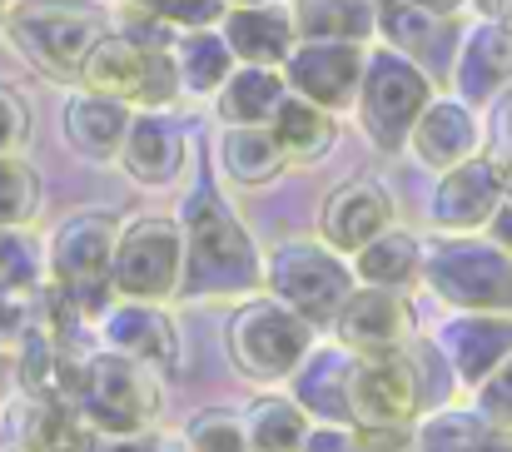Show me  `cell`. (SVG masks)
<instances>
[{"instance_id":"6da1fadb","label":"cell","mask_w":512,"mask_h":452,"mask_svg":"<svg viewBox=\"0 0 512 452\" xmlns=\"http://www.w3.org/2000/svg\"><path fill=\"white\" fill-rule=\"evenodd\" d=\"M184 299H244L264 289V249L229 209L214 179H199L184 204Z\"/></svg>"},{"instance_id":"7a4b0ae2","label":"cell","mask_w":512,"mask_h":452,"mask_svg":"<svg viewBox=\"0 0 512 452\" xmlns=\"http://www.w3.org/2000/svg\"><path fill=\"white\" fill-rule=\"evenodd\" d=\"M0 30L45 80H80V65L110 30V15L90 0H20L5 10Z\"/></svg>"},{"instance_id":"3957f363","label":"cell","mask_w":512,"mask_h":452,"mask_svg":"<svg viewBox=\"0 0 512 452\" xmlns=\"http://www.w3.org/2000/svg\"><path fill=\"white\" fill-rule=\"evenodd\" d=\"M423 284L453 313H512V254L488 234H438L423 254Z\"/></svg>"},{"instance_id":"277c9868","label":"cell","mask_w":512,"mask_h":452,"mask_svg":"<svg viewBox=\"0 0 512 452\" xmlns=\"http://www.w3.org/2000/svg\"><path fill=\"white\" fill-rule=\"evenodd\" d=\"M314 333L319 328L289 303H279L274 294H254L229 313L224 353L239 368V378L274 388V383H289V373L309 358V348L319 343Z\"/></svg>"},{"instance_id":"5b68a950","label":"cell","mask_w":512,"mask_h":452,"mask_svg":"<svg viewBox=\"0 0 512 452\" xmlns=\"http://www.w3.org/2000/svg\"><path fill=\"white\" fill-rule=\"evenodd\" d=\"M115 244L120 219L110 209H75L45 239V279L60 284L90 318H100L115 294Z\"/></svg>"},{"instance_id":"8992f818","label":"cell","mask_w":512,"mask_h":452,"mask_svg":"<svg viewBox=\"0 0 512 452\" xmlns=\"http://www.w3.org/2000/svg\"><path fill=\"white\" fill-rule=\"evenodd\" d=\"M428 100H433V75L413 55H403L393 45L368 50L353 110H358V130H363V140L373 150L378 154L408 150V135H413L418 115L428 110Z\"/></svg>"},{"instance_id":"52a82bcc","label":"cell","mask_w":512,"mask_h":452,"mask_svg":"<svg viewBox=\"0 0 512 452\" xmlns=\"http://www.w3.org/2000/svg\"><path fill=\"white\" fill-rule=\"evenodd\" d=\"M80 413L90 418V428L100 438H135V433H150L165 413V388H160V373L125 358V353H110V348H95L85 358V373H80V393H75Z\"/></svg>"},{"instance_id":"ba28073f","label":"cell","mask_w":512,"mask_h":452,"mask_svg":"<svg viewBox=\"0 0 512 452\" xmlns=\"http://www.w3.org/2000/svg\"><path fill=\"white\" fill-rule=\"evenodd\" d=\"M85 90H100V95H115L135 110H170L174 100L184 95L179 90V65H174V45H155V40H140L130 30H105L95 40V50L85 55L80 65V80Z\"/></svg>"},{"instance_id":"9c48e42d","label":"cell","mask_w":512,"mask_h":452,"mask_svg":"<svg viewBox=\"0 0 512 452\" xmlns=\"http://www.w3.org/2000/svg\"><path fill=\"white\" fill-rule=\"evenodd\" d=\"M358 289L353 279V259L329 249L324 239H284L264 254V294H274L279 303H289L294 313H304L314 328H334L339 308L348 294Z\"/></svg>"},{"instance_id":"30bf717a","label":"cell","mask_w":512,"mask_h":452,"mask_svg":"<svg viewBox=\"0 0 512 452\" xmlns=\"http://www.w3.org/2000/svg\"><path fill=\"white\" fill-rule=\"evenodd\" d=\"M184 289V224L179 214H140L120 224L115 244V294L170 303Z\"/></svg>"},{"instance_id":"8fae6325","label":"cell","mask_w":512,"mask_h":452,"mask_svg":"<svg viewBox=\"0 0 512 452\" xmlns=\"http://www.w3.org/2000/svg\"><path fill=\"white\" fill-rule=\"evenodd\" d=\"M348 403H353V423L363 428H413L423 413V393H418V368L408 343L383 353H358Z\"/></svg>"},{"instance_id":"7c38bea8","label":"cell","mask_w":512,"mask_h":452,"mask_svg":"<svg viewBox=\"0 0 512 452\" xmlns=\"http://www.w3.org/2000/svg\"><path fill=\"white\" fill-rule=\"evenodd\" d=\"M363 65H368V45H358V40H299L279 70L294 95L339 115V110H353V100H358Z\"/></svg>"},{"instance_id":"4fadbf2b","label":"cell","mask_w":512,"mask_h":452,"mask_svg":"<svg viewBox=\"0 0 512 452\" xmlns=\"http://www.w3.org/2000/svg\"><path fill=\"white\" fill-rule=\"evenodd\" d=\"M503 199H508V184H503L493 154H473V159L438 174L433 199H428V219L438 234H483Z\"/></svg>"},{"instance_id":"5bb4252c","label":"cell","mask_w":512,"mask_h":452,"mask_svg":"<svg viewBox=\"0 0 512 452\" xmlns=\"http://www.w3.org/2000/svg\"><path fill=\"white\" fill-rule=\"evenodd\" d=\"M100 348L125 353L155 373H174L179 368V328H174L170 308L150 299H115L100 318H95Z\"/></svg>"},{"instance_id":"9a60e30c","label":"cell","mask_w":512,"mask_h":452,"mask_svg":"<svg viewBox=\"0 0 512 452\" xmlns=\"http://www.w3.org/2000/svg\"><path fill=\"white\" fill-rule=\"evenodd\" d=\"M483 140H488V135H483V110H478V105H468V100H458V95H433L428 110L418 115L413 135H408V154H413L423 169L443 174V169H453V164L483 154Z\"/></svg>"},{"instance_id":"2e32d148","label":"cell","mask_w":512,"mask_h":452,"mask_svg":"<svg viewBox=\"0 0 512 452\" xmlns=\"http://www.w3.org/2000/svg\"><path fill=\"white\" fill-rule=\"evenodd\" d=\"M120 169L145 184V189H170L179 184L184 164H189V135L184 125L174 120L170 110H135L130 130H125V145H120Z\"/></svg>"},{"instance_id":"e0dca14e","label":"cell","mask_w":512,"mask_h":452,"mask_svg":"<svg viewBox=\"0 0 512 452\" xmlns=\"http://www.w3.org/2000/svg\"><path fill=\"white\" fill-rule=\"evenodd\" d=\"M453 90L468 105H493L512 90V30L488 15L478 20L453 50Z\"/></svg>"},{"instance_id":"ac0fdd59","label":"cell","mask_w":512,"mask_h":452,"mask_svg":"<svg viewBox=\"0 0 512 452\" xmlns=\"http://www.w3.org/2000/svg\"><path fill=\"white\" fill-rule=\"evenodd\" d=\"M458 378V388H478L512 353V313H453L433 338Z\"/></svg>"},{"instance_id":"d6986e66","label":"cell","mask_w":512,"mask_h":452,"mask_svg":"<svg viewBox=\"0 0 512 452\" xmlns=\"http://www.w3.org/2000/svg\"><path fill=\"white\" fill-rule=\"evenodd\" d=\"M10 443L25 452H95L100 433L90 428V418L80 413V403L70 398H30L15 388L10 403Z\"/></svg>"},{"instance_id":"ffe728a7","label":"cell","mask_w":512,"mask_h":452,"mask_svg":"<svg viewBox=\"0 0 512 452\" xmlns=\"http://www.w3.org/2000/svg\"><path fill=\"white\" fill-rule=\"evenodd\" d=\"M334 338L353 353H383V348H403L413 338V303L408 294L393 289H353L348 303L334 318Z\"/></svg>"},{"instance_id":"44dd1931","label":"cell","mask_w":512,"mask_h":452,"mask_svg":"<svg viewBox=\"0 0 512 452\" xmlns=\"http://www.w3.org/2000/svg\"><path fill=\"white\" fill-rule=\"evenodd\" d=\"M353 348L334 343H314L309 358L289 373V393L299 398V408L314 423H339L353 428V403H348V383H353Z\"/></svg>"},{"instance_id":"7402d4cb","label":"cell","mask_w":512,"mask_h":452,"mask_svg":"<svg viewBox=\"0 0 512 452\" xmlns=\"http://www.w3.org/2000/svg\"><path fill=\"white\" fill-rule=\"evenodd\" d=\"M393 224V199L383 184L373 179H348L339 184L329 199H324V214H319V239L339 254H358L368 239H378L383 229Z\"/></svg>"},{"instance_id":"603a6c76","label":"cell","mask_w":512,"mask_h":452,"mask_svg":"<svg viewBox=\"0 0 512 452\" xmlns=\"http://www.w3.org/2000/svg\"><path fill=\"white\" fill-rule=\"evenodd\" d=\"M135 120V105L115 100V95H100V90H75L60 110V130H65V145L80 154V159H115L125 145V130Z\"/></svg>"},{"instance_id":"cb8c5ba5","label":"cell","mask_w":512,"mask_h":452,"mask_svg":"<svg viewBox=\"0 0 512 452\" xmlns=\"http://www.w3.org/2000/svg\"><path fill=\"white\" fill-rule=\"evenodd\" d=\"M229 50L239 65H284L289 50L299 45V25H294V10H284L279 0H264V5H229L224 20H219Z\"/></svg>"},{"instance_id":"d4e9b609","label":"cell","mask_w":512,"mask_h":452,"mask_svg":"<svg viewBox=\"0 0 512 452\" xmlns=\"http://www.w3.org/2000/svg\"><path fill=\"white\" fill-rule=\"evenodd\" d=\"M10 353H15V388L20 393H30V398H70L75 403L80 373H85V358L90 353L65 348V343H55L40 328H30Z\"/></svg>"},{"instance_id":"484cf974","label":"cell","mask_w":512,"mask_h":452,"mask_svg":"<svg viewBox=\"0 0 512 452\" xmlns=\"http://www.w3.org/2000/svg\"><path fill=\"white\" fill-rule=\"evenodd\" d=\"M423 254L428 244L398 224H388L378 239H368L353 259V279L363 289H393V294H408L413 284H423Z\"/></svg>"},{"instance_id":"4316f807","label":"cell","mask_w":512,"mask_h":452,"mask_svg":"<svg viewBox=\"0 0 512 452\" xmlns=\"http://www.w3.org/2000/svg\"><path fill=\"white\" fill-rule=\"evenodd\" d=\"M289 169V154L269 125H229L219 135V174L239 189H264Z\"/></svg>"},{"instance_id":"83f0119b","label":"cell","mask_w":512,"mask_h":452,"mask_svg":"<svg viewBox=\"0 0 512 452\" xmlns=\"http://www.w3.org/2000/svg\"><path fill=\"white\" fill-rule=\"evenodd\" d=\"M284 95H289V80L279 65H234V75L214 95V115L224 125H269Z\"/></svg>"},{"instance_id":"f1b7e54d","label":"cell","mask_w":512,"mask_h":452,"mask_svg":"<svg viewBox=\"0 0 512 452\" xmlns=\"http://www.w3.org/2000/svg\"><path fill=\"white\" fill-rule=\"evenodd\" d=\"M269 130H274V140L284 145L289 154V164H314V159H324V154L334 150V140H339V120H334V110H324V105H314V100H304V95H284L279 100V110L269 115Z\"/></svg>"},{"instance_id":"f546056e","label":"cell","mask_w":512,"mask_h":452,"mask_svg":"<svg viewBox=\"0 0 512 452\" xmlns=\"http://www.w3.org/2000/svg\"><path fill=\"white\" fill-rule=\"evenodd\" d=\"M174 65H179V90L184 95H219V85L234 75V50L219 25L179 30L174 35Z\"/></svg>"},{"instance_id":"4dcf8cb0","label":"cell","mask_w":512,"mask_h":452,"mask_svg":"<svg viewBox=\"0 0 512 452\" xmlns=\"http://www.w3.org/2000/svg\"><path fill=\"white\" fill-rule=\"evenodd\" d=\"M314 418L299 408L294 393H259L244 408V433H249V452H299L309 438Z\"/></svg>"},{"instance_id":"1f68e13d","label":"cell","mask_w":512,"mask_h":452,"mask_svg":"<svg viewBox=\"0 0 512 452\" xmlns=\"http://www.w3.org/2000/svg\"><path fill=\"white\" fill-rule=\"evenodd\" d=\"M299 40H358L378 35V0H294Z\"/></svg>"},{"instance_id":"d6a6232c","label":"cell","mask_w":512,"mask_h":452,"mask_svg":"<svg viewBox=\"0 0 512 452\" xmlns=\"http://www.w3.org/2000/svg\"><path fill=\"white\" fill-rule=\"evenodd\" d=\"M498 423H488L478 408H428L413 423V452H478L493 438Z\"/></svg>"},{"instance_id":"836d02e7","label":"cell","mask_w":512,"mask_h":452,"mask_svg":"<svg viewBox=\"0 0 512 452\" xmlns=\"http://www.w3.org/2000/svg\"><path fill=\"white\" fill-rule=\"evenodd\" d=\"M443 25H448V15H428V10H418V5H408V0H383V5H378V30H383V40H388L393 50L413 55L423 70H428L433 55H438L433 45H438Z\"/></svg>"},{"instance_id":"e575fe53","label":"cell","mask_w":512,"mask_h":452,"mask_svg":"<svg viewBox=\"0 0 512 452\" xmlns=\"http://www.w3.org/2000/svg\"><path fill=\"white\" fill-rule=\"evenodd\" d=\"M40 214V174L20 154H0V229H25Z\"/></svg>"},{"instance_id":"d590c367","label":"cell","mask_w":512,"mask_h":452,"mask_svg":"<svg viewBox=\"0 0 512 452\" xmlns=\"http://www.w3.org/2000/svg\"><path fill=\"white\" fill-rule=\"evenodd\" d=\"M45 284V244H35L25 229H0V289L35 294Z\"/></svg>"},{"instance_id":"8d00e7d4","label":"cell","mask_w":512,"mask_h":452,"mask_svg":"<svg viewBox=\"0 0 512 452\" xmlns=\"http://www.w3.org/2000/svg\"><path fill=\"white\" fill-rule=\"evenodd\" d=\"M184 443H189L194 452H249L244 413H234V408H209V413L189 418Z\"/></svg>"},{"instance_id":"74e56055","label":"cell","mask_w":512,"mask_h":452,"mask_svg":"<svg viewBox=\"0 0 512 452\" xmlns=\"http://www.w3.org/2000/svg\"><path fill=\"white\" fill-rule=\"evenodd\" d=\"M130 10H145L155 20H165L174 30H199V25H219L224 20V0H125Z\"/></svg>"},{"instance_id":"f35d334b","label":"cell","mask_w":512,"mask_h":452,"mask_svg":"<svg viewBox=\"0 0 512 452\" xmlns=\"http://www.w3.org/2000/svg\"><path fill=\"white\" fill-rule=\"evenodd\" d=\"M473 408L488 418V423H498V428H512V353L473 388Z\"/></svg>"},{"instance_id":"ab89813d","label":"cell","mask_w":512,"mask_h":452,"mask_svg":"<svg viewBox=\"0 0 512 452\" xmlns=\"http://www.w3.org/2000/svg\"><path fill=\"white\" fill-rule=\"evenodd\" d=\"M35 328V294L0 289V348H15Z\"/></svg>"},{"instance_id":"60d3db41","label":"cell","mask_w":512,"mask_h":452,"mask_svg":"<svg viewBox=\"0 0 512 452\" xmlns=\"http://www.w3.org/2000/svg\"><path fill=\"white\" fill-rule=\"evenodd\" d=\"M30 140V105L0 85V154H20Z\"/></svg>"},{"instance_id":"b9f144b4","label":"cell","mask_w":512,"mask_h":452,"mask_svg":"<svg viewBox=\"0 0 512 452\" xmlns=\"http://www.w3.org/2000/svg\"><path fill=\"white\" fill-rule=\"evenodd\" d=\"M95 452H194L184 438H174V433H135V438H100V448Z\"/></svg>"},{"instance_id":"7bdbcfd3","label":"cell","mask_w":512,"mask_h":452,"mask_svg":"<svg viewBox=\"0 0 512 452\" xmlns=\"http://www.w3.org/2000/svg\"><path fill=\"white\" fill-rule=\"evenodd\" d=\"M358 452H413V428H363L353 423Z\"/></svg>"},{"instance_id":"ee69618b","label":"cell","mask_w":512,"mask_h":452,"mask_svg":"<svg viewBox=\"0 0 512 452\" xmlns=\"http://www.w3.org/2000/svg\"><path fill=\"white\" fill-rule=\"evenodd\" d=\"M299 452H358V443H353V428H339V423H314Z\"/></svg>"},{"instance_id":"f6af8a7d","label":"cell","mask_w":512,"mask_h":452,"mask_svg":"<svg viewBox=\"0 0 512 452\" xmlns=\"http://www.w3.org/2000/svg\"><path fill=\"white\" fill-rule=\"evenodd\" d=\"M483 234H488V239H498V244L512 254V194L493 209V219H488V229H483Z\"/></svg>"},{"instance_id":"bcb514c9","label":"cell","mask_w":512,"mask_h":452,"mask_svg":"<svg viewBox=\"0 0 512 452\" xmlns=\"http://www.w3.org/2000/svg\"><path fill=\"white\" fill-rule=\"evenodd\" d=\"M15 393V353L10 348H0V403Z\"/></svg>"},{"instance_id":"7dc6e473","label":"cell","mask_w":512,"mask_h":452,"mask_svg":"<svg viewBox=\"0 0 512 452\" xmlns=\"http://www.w3.org/2000/svg\"><path fill=\"white\" fill-rule=\"evenodd\" d=\"M408 5H418V10H428V15H448V20H453L468 0H408Z\"/></svg>"},{"instance_id":"c3c4849f","label":"cell","mask_w":512,"mask_h":452,"mask_svg":"<svg viewBox=\"0 0 512 452\" xmlns=\"http://www.w3.org/2000/svg\"><path fill=\"white\" fill-rule=\"evenodd\" d=\"M478 452H512V428H493V438H488Z\"/></svg>"},{"instance_id":"681fc988","label":"cell","mask_w":512,"mask_h":452,"mask_svg":"<svg viewBox=\"0 0 512 452\" xmlns=\"http://www.w3.org/2000/svg\"><path fill=\"white\" fill-rule=\"evenodd\" d=\"M493 15H498V20L512 30V0H493Z\"/></svg>"},{"instance_id":"f907efd6","label":"cell","mask_w":512,"mask_h":452,"mask_svg":"<svg viewBox=\"0 0 512 452\" xmlns=\"http://www.w3.org/2000/svg\"><path fill=\"white\" fill-rule=\"evenodd\" d=\"M503 125H508V135H512V100H508V110H503Z\"/></svg>"},{"instance_id":"816d5d0a","label":"cell","mask_w":512,"mask_h":452,"mask_svg":"<svg viewBox=\"0 0 512 452\" xmlns=\"http://www.w3.org/2000/svg\"><path fill=\"white\" fill-rule=\"evenodd\" d=\"M224 5H264V0H224Z\"/></svg>"},{"instance_id":"f5cc1de1","label":"cell","mask_w":512,"mask_h":452,"mask_svg":"<svg viewBox=\"0 0 512 452\" xmlns=\"http://www.w3.org/2000/svg\"><path fill=\"white\" fill-rule=\"evenodd\" d=\"M5 10H10V5H5V0H0V25H5Z\"/></svg>"},{"instance_id":"db71d44e","label":"cell","mask_w":512,"mask_h":452,"mask_svg":"<svg viewBox=\"0 0 512 452\" xmlns=\"http://www.w3.org/2000/svg\"><path fill=\"white\" fill-rule=\"evenodd\" d=\"M5 452H25V448H5Z\"/></svg>"}]
</instances>
